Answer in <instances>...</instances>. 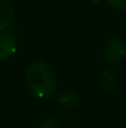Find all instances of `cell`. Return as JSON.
<instances>
[{"label":"cell","mask_w":126,"mask_h":128,"mask_svg":"<svg viewBox=\"0 0 126 128\" xmlns=\"http://www.w3.org/2000/svg\"><path fill=\"white\" fill-rule=\"evenodd\" d=\"M104 58L109 64H119L126 55V45L120 38H110L103 46Z\"/></svg>","instance_id":"7a4b0ae2"},{"label":"cell","mask_w":126,"mask_h":128,"mask_svg":"<svg viewBox=\"0 0 126 128\" xmlns=\"http://www.w3.org/2000/svg\"><path fill=\"white\" fill-rule=\"evenodd\" d=\"M109 5H111L115 9L126 10V0H106Z\"/></svg>","instance_id":"ba28073f"},{"label":"cell","mask_w":126,"mask_h":128,"mask_svg":"<svg viewBox=\"0 0 126 128\" xmlns=\"http://www.w3.org/2000/svg\"><path fill=\"white\" fill-rule=\"evenodd\" d=\"M14 19V6L9 0H0V31H4Z\"/></svg>","instance_id":"8992f818"},{"label":"cell","mask_w":126,"mask_h":128,"mask_svg":"<svg viewBox=\"0 0 126 128\" xmlns=\"http://www.w3.org/2000/svg\"><path fill=\"white\" fill-rule=\"evenodd\" d=\"M98 84L104 92L113 93L118 88V77L110 70H103L98 77Z\"/></svg>","instance_id":"277c9868"},{"label":"cell","mask_w":126,"mask_h":128,"mask_svg":"<svg viewBox=\"0 0 126 128\" xmlns=\"http://www.w3.org/2000/svg\"><path fill=\"white\" fill-rule=\"evenodd\" d=\"M15 38L7 31H0V60H7L16 54Z\"/></svg>","instance_id":"3957f363"},{"label":"cell","mask_w":126,"mask_h":128,"mask_svg":"<svg viewBox=\"0 0 126 128\" xmlns=\"http://www.w3.org/2000/svg\"><path fill=\"white\" fill-rule=\"evenodd\" d=\"M26 85L34 97L39 100H48L56 92L57 78L46 62L36 61L27 68Z\"/></svg>","instance_id":"6da1fadb"},{"label":"cell","mask_w":126,"mask_h":128,"mask_svg":"<svg viewBox=\"0 0 126 128\" xmlns=\"http://www.w3.org/2000/svg\"><path fill=\"white\" fill-rule=\"evenodd\" d=\"M57 102L64 110H76L77 107L81 106V98L73 91H64L59 93Z\"/></svg>","instance_id":"5b68a950"},{"label":"cell","mask_w":126,"mask_h":128,"mask_svg":"<svg viewBox=\"0 0 126 128\" xmlns=\"http://www.w3.org/2000/svg\"><path fill=\"white\" fill-rule=\"evenodd\" d=\"M91 2H95V4H98V2H100V1H103V0H90Z\"/></svg>","instance_id":"9c48e42d"},{"label":"cell","mask_w":126,"mask_h":128,"mask_svg":"<svg viewBox=\"0 0 126 128\" xmlns=\"http://www.w3.org/2000/svg\"><path fill=\"white\" fill-rule=\"evenodd\" d=\"M39 128H62V127H61V123H59V121L57 118L51 117V118L44 120L39 126Z\"/></svg>","instance_id":"52a82bcc"}]
</instances>
